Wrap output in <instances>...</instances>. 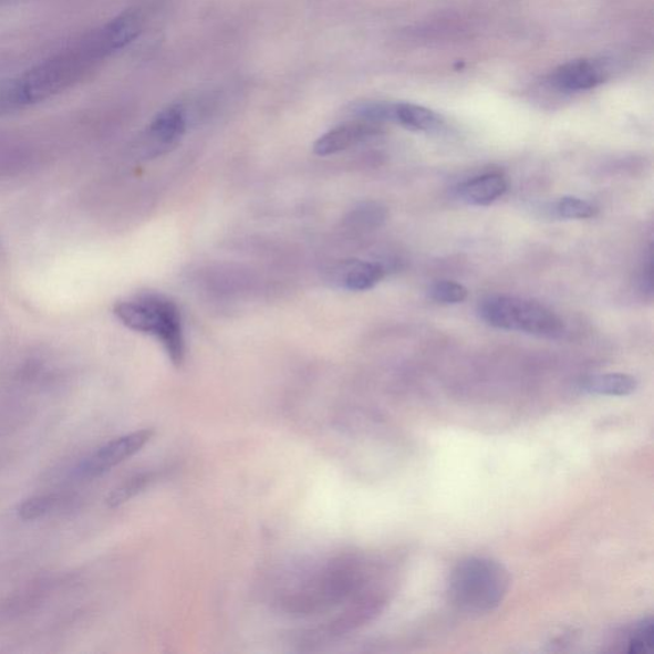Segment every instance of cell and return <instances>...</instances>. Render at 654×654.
Listing matches in <instances>:
<instances>
[{
	"mask_svg": "<svg viewBox=\"0 0 654 654\" xmlns=\"http://www.w3.org/2000/svg\"><path fill=\"white\" fill-rule=\"evenodd\" d=\"M104 61L87 35L76 45L24 72L18 79L23 107L44 103L87 79Z\"/></svg>",
	"mask_w": 654,
	"mask_h": 654,
	"instance_id": "cell-1",
	"label": "cell"
},
{
	"mask_svg": "<svg viewBox=\"0 0 654 654\" xmlns=\"http://www.w3.org/2000/svg\"><path fill=\"white\" fill-rule=\"evenodd\" d=\"M364 575L366 568L351 554L329 560L288 591L281 604L288 612L298 615L325 611L360 591Z\"/></svg>",
	"mask_w": 654,
	"mask_h": 654,
	"instance_id": "cell-2",
	"label": "cell"
},
{
	"mask_svg": "<svg viewBox=\"0 0 654 654\" xmlns=\"http://www.w3.org/2000/svg\"><path fill=\"white\" fill-rule=\"evenodd\" d=\"M511 578L501 562L471 557L451 570L448 593L455 606L471 614L498 609L510 590Z\"/></svg>",
	"mask_w": 654,
	"mask_h": 654,
	"instance_id": "cell-3",
	"label": "cell"
},
{
	"mask_svg": "<svg viewBox=\"0 0 654 654\" xmlns=\"http://www.w3.org/2000/svg\"><path fill=\"white\" fill-rule=\"evenodd\" d=\"M114 314L128 329L157 338L173 364L180 366L184 363L186 347L180 313L168 298L141 295L115 304Z\"/></svg>",
	"mask_w": 654,
	"mask_h": 654,
	"instance_id": "cell-4",
	"label": "cell"
},
{
	"mask_svg": "<svg viewBox=\"0 0 654 654\" xmlns=\"http://www.w3.org/2000/svg\"><path fill=\"white\" fill-rule=\"evenodd\" d=\"M479 314L488 325L509 331H521L544 339H559L565 333L564 321L540 302L509 295L486 298Z\"/></svg>",
	"mask_w": 654,
	"mask_h": 654,
	"instance_id": "cell-5",
	"label": "cell"
},
{
	"mask_svg": "<svg viewBox=\"0 0 654 654\" xmlns=\"http://www.w3.org/2000/svg\"><path fill=\"white\" fill-rule=\"evenodd\" d=\"M153 436V429H141L115 438V440L105 444L82 461L76 469V474L87 479L101 477L106 471L120 466L121 463L134 457L152 440Z\"/></svg>",
	"mask_w": 654,
	"mask_h": 654,
	"instance_id": "cell-6",
	"label": "cell"
},
{
	"mask_svg": "<svg viewBox=\"0 0 654 654\" xmlns=\"http://www.w3.org/2000/svg\"><path fill=\"white\" fill-rule=\"evenodd\" d=\"M609 76L606 64L582 60L561 65L551 73L550 85L565 93H578V91L591 90L602 84Z\"/></svg>",
	"mask_w": 654,
	"mask_h": 654,
	"instance_id": "cell-7",
	"label": "cell"
},
{
	"mask_svg": "<svg viewBox=\"0 0 654 654\" xmlns=\"http://www.w3.org/2000/svg\"><path fill=\"white\" fill-rule=\"evenodd\" d=\"M384 277L385 270L381 264L361 260L341 261L330 270L331 283L351 292L370 291Z\"/></svg>",
	"mask_w": 654,
	"mask_h": 654,
	"instance_id": "cell-8",
	"label": "cell"
},
{
	"mask_svg": "<svg viewBox=\"0 0 654 654\" xmlns=\"http://www.w3.org/2000/svg\"><path fill=\"white\" fill-rule=\"evenodd\" d=\"M380 132L381 127L377 123L367 121L345 123L321 136L313 145V153L319 156L342 153L346 148L377 136Z\"/></svg>",
	"mask_w": 654,
	"mask_h": 654,
	"instance_id": "cell-9",
	"label": "cell"
},
{
	"mask_svg": "<svg viewBox=\"0 0 654 654\" xmlns=\"http://www.w3.org/2000/svg\"><path fill=\"white\" fill-rule=\"evenodd\" d=\"M141 31H143V18L136 11H127L94 32L105 54L111 56L136 40Z\"/></svg>",
	"mask_w": 654,
	"mask_h": 654,
	"instance_id": "cell-10",
	"label": "cell"
},
{
	"mask_svg": "<svg viewBox=\"0 0 654 654\" xmlns=\"http://www.w3.org/2000/svg\"><path fill=\"white\" fill-rule=\"evenodd\" d=\"M185 111L178 105L165 107L164 111L156 114V117L147 128V138L154 148L159 152L169 150L176 146L186 132Z\"/></svg>",
	"mask_w": 654,
	"mask_h": 654,
	"instance_id": "cell-11",
	"label": "cell"
},
{
	"mask_svg": "<svg viewBox=\"0 0 654 654\" xmlns=\"http://www.w3.org/2000/svg\"><path fill=\"white\" fill-rule=\"evenodd\" d=\"M508 190V180L500 173H488L461 184L458 196L461 201L475 206L495 203Z\"/></svg>",
	"mask_w": 654,
	"mask_h": 654,
	"instance_id": "cell-12",
	"label": "cell"
},
{
	"mask_svg": "<svg viewBox=\"0 0 654 654\" xmlns=\"http://www.w3.org/2000/svg\"><path fill=\"white\" fill-rule=\"evenodd\" d=\"M393 122L418 132H435L444 126L440 115L425 106L409 103L393 104Z\"/></svg>",
	"mask_w": 654,
	"mask_h": 654,
	"instance_id": "cell-13",
	"label": "cell"
},
{
	"mask_svg": "<svg viewBox=\"0 0 654 654\" xmlns=\"http://www.w3.org/2000/svg\"><path fill=\"white\" fill-rule=\"evenodd\" d=\"M585 393L603 396H627L637 388V380L627 374H601L588 376L581 385Z\"/></svg>",
	"mask_w": 654,
	"mask_h": 654,
	"instance_id": "cell-14",
	"label": "cell"
},
{
	"mask_svg": "<svg viewBox=\"0 0 654 654\" xmlns=\"http://www.w3.org/2000/svg\"><path fill=\"white\" fill-rule=\"evenodd\" d=\"M625 652L629 654L647 653L653 647L654 624L653 619L637 621L625 634Z\"/></svg>",
	"mask_w": 654,
	"mask_h": 654,
	"instance_id": "cell-15",
	"label": "cell"
},
{
	"mask_svg": "<svg viewBox=\"0 0 654 654\" xmlns=\"http://www.w3.org/2000/svg\"><path fill=\"white\" fill-rule=\"evenodd\" d=\"M62 502L60 495L35 496L20 505L19 517L22 520H37L51 515Z\"/></svg>",
	"mask_w": 654,
	"mask_h": 654,
	"instance_id": "cell-16",
	"label": "cell"
},
{
	"mask_svg": "<svg viewBox=\"0 0 654 654\" xmlns=\"http://www.w3.org/2000/svg\"><path fill=\"white\" fill-rule=\"evenodd\" d=\"M557 214L562 219L584 220L598 217L599 207L594 204L582 200V198L568 196L562 197L557 204Z\"/></svg>",
	"mask_w": 654,
	"mask_h": 654,
	"instance_id": "cell-17",
	"label": "cell"
},
{
	"mask_svg": "<svg viewBox=\"0 0 654 654\" xmlns=\"http://www.w3.org/2000/svg\"><path fill=\"white\" fill-rule=\"evenodd\" d=\"M154 477V474H144L128 479L127 482L122 484L120 487L115 488V490L112 491L110 496H107V507L118 508L122 504L135 498L137 494L143 491L144 488L153 481Z\"/></svg>",
	"mask_w": 654,
	"mask_h": 654,
	"instance_id": "cell-18",
	"label": "cell"
},
{
	"mask_svg": "<svg viewBox=\"0 0 654 654\" xmlns=\"http://www.w3.org/2000/svg\"><path fill=\"white\" fill-rule=\"evenodd\" d=\"M429 295L438 303L458 304L467 300L468 291L465 286L455 283V281L442 280L430 286Z\"/></svg>",
	"mask_w": 654,
	"mask_h": 654,
	"instance_id": "cell-19",
	"label": "cell"
},
{
	"mask_svg": "<svg viewBox=\"0 0 654 654\" xmlns=\"http://www.w3.org/2000/svg\"><path fill=\"white\" fill-rule=\"evenodd\" d=\"M385 219L386 211L377 204L362 205L353 212V220L364 227H378L383 225Z\"/></svg>",
	"mask_w": 654,
	"mask_h": 654,
	"instance_id": "cell-20",
	"label": "cell"
},
{
	"mask_svg": "<svg viewBox=\"0 0 654 654\" xmlns=\"http://www.w3.org/2000/svg\"><path fill=\"white\" fill-rule=\"evenodd\" d=\"M3 3H4V0H0V7H2Z\"/></svg>",
	"mask_w": 654,
	"mask_h": 654,
	"instance_id": "cell-21",
	"label": "cell"
}]
</instances>
